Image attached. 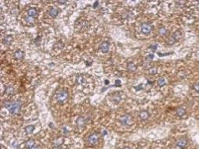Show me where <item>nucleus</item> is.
<instances>
[{"mask_svg": "<svg viewBox=\"0 0 199 149\" xmlns=\"http://www.w3.org/2000/svg\"><path fill=\"white\" fill-rule=\"evenodd\" d=\"M105 84H108V81H105Z\"/></svg>", "mask_w": 199, "mask_h": 149, "instance_id": "obj_32", "label": "nucleus"}, {"mask_svg": "<svg viewBox=\"0 0 199 149\" xmlns=\"http://www.w3.org/2000/svg\"><path fill=\"white\" fill-rule=\"evenodd\" d=\"M99 139H100V134L98 133L95 132V133H92L91 135L89 137L88 142L91 145H96L97 143H98Z\"/></svg>", "mask_w": 199, "mask_h": 149, "instance_id": "obj_4", "label": "nucleus"}, {"mask_svg": "<svg viewBox=\"0 0 199 149\" xmlns=\"http://www.w3.org/2000/svg\"><path fill=\"white\" fill-rule=\"evenodd\" d=\"M24 57V52L21 50H17L14 53V58L16 60H21Z\"/></svg>", "mask_w": 199, "mask_h": 149, "instance_id": "obj_10", "label": "nucleus"}, {"mask_svg": "<svg viewBox=\"0 0 199 149\" xmlns=\"http://www.w3.org/2000/svg\"><path fill=\"white\" fill-rule=\"evenodd\" d=\"M6 92L8 94H13V88L12 86H8L6 89Z\"/></svg>", "mask_w": 199, "mask_h": 149, "instance_id": "obj_22", "label": "nucleus"}, {"mask_svg": "<svg viewBox=\"0 0 199 149\" xmlns=\"http://www.w3.org/2000/svg\"><path fill=\"white\" fill-rule=\"evenodd\" d=\"M193 88L196 90L198 94H199V83H195L194 85H193Z\"/></svg>", "mask_w": 199, "mask_h": 149, "instance_id": "obj_24", "label": "nucleus"}, {"mask_svg": "<svg viewBox=\"0 0 199 149\" xmlns=\"http://www.w3.org/2000/svg\"><path fill=\"white\" fill-rule=\"evenodd\" d=\"M97 4H98V2H96V3H95V4H94L95 6H93V7H94V8H95V7H96V6H97Z\"/></svg>", "mask_w": 199, "mask_h": 149, "instance_id": "obj_30", "label": "nucleus"}, {"mask_svg": "<svg viewBox=\"0 0 199 149\" xmlns=\"http://www.w3.org/2000/svg\"><path fill=\"white\" fill-rule=\"evenodd\" d=\"M139 116H140V118L142 120H147L150 117V114L147 111H142L140 112V114H139Z\"/></svg>", "mask_w": 199, "mask_h": 149, "instance_id": "obj_12", "label": "nucleus"}, {"mask_svg": "<svg viewBox=\"0 0 199 149\" xmlns=\"http://www.w3.org/2000/svg\"><path fill=\"white\" fill-rule=\"evenodd\" d=\"M120 122H121V124L124 126H129L133 124V117L131 116L129 114H126V115H122L121 117H120V119H119Z\"/></svg>", "mask_w": 199, "mask_h": 149, "instance_id": "obj_3", "label": "nucleus"}, {"mask_svg": "<svg viewBox=\"0 0 199 149\" xmlns=\"http://www.w3.org/2000/svg\"><path fill=\"white\" fill-rule=\"evenodd\" d=\"M35 145V141L33 139H29L27 141H26V143H25V147L27 148L28 149H31Z\"/></svg>", "mask_w": 199, "mask_h": 149, "instance_id": "obj_13", "label": "nucleus"}, {"mask_svg": "<svg viewBox=\"0 0 199 149\" xmlns=\"http://www.w3.org/2000/svg\"><path fill=\"white\" fill-rule=\"evenodd\" d=\"M127 69H128L129 72H134V71L136 70V66L135 65L133 62H129L128 64H127Z\"/></svg>", "mask_w": 199, "mask_h": 149, "instance_id": "obj_18", "label": "nucleus"}, {"mask_svg": "<svg viewBox=\"0 0 199 149\" xmlns=\"http://www.w3.org/2000/svg\"><path fill=\"white\" fill-rule=\"evenodd\" d=\"M76 124H77V126L78 129H82L84 128V126H85V119L83 117H79L78 118Z\"/></svg>", "mask_w": 199, "mask_h": 149, "instance_id": "obj_9", "label": "nucleus"}, {"mask_svg": "<svg viewBox=\"0 0 199 149\" xmlns=\"http://www.w3.org/2000/svg\"><path fill=\"white\" fill-rule=\"evenodd\" d=\"M181 37H182L181 32H180V31H176V32L173 33V35H172L170 37V39H168V43H169L170 45L173 44L174 43L176 42V41H178V40H179L180 39H181Z\"/></svg>", "mask_w": 199, "mask_h": 149, "instance_id": "obj_5", "label": "nucleus"}, {"mask_svg": "<svg viewBox=\"0 0 199 149\" xmlns=\"http://www.w3.org/2000/svg\"><path fill=\"white\" fill-rule=\"evenodd\" d=\"M185 114H186V110L184 108H183V107H178V108L176 109V115H177L178 116L182 117Z\"/></svg>", "mask_w": 199, "mask_h": 149, "instance_id": "obj_15", "label": "nucleus"}, {"mask_svg": "<svg viewBox=\"0 0 199 149\" xmlns=\"http://www.w3.org/2000/svg\"><path fill=\"white\" fill-rule=\"evenodd\" d=\"M24 130H25V133L27 134H31L33 133L34 130H35V126L32 125H29L28 126H26Z\"/></svg>", "mask_w": 199, "mask_h": 149, "instance_id": "obj_16", "label": "nucleus"}, {"mask_svg": "<svg viewBox=\"0 0 199 149\" xmlns=\"http://www.w3.org/2000/svg\"><path fill=\"white\" fill-rule=\"evenodd\" d=\"M13 41V37L12 35H7L3 39V43L5 45H10Z\"/></svg>", "mask_w": 199, "mask_h": 149, "instance_id": "obj_14", "label": "nucleus"}, {"mask_svg": "<svg viewBox=\"0 0 199 149\" xmlns=\"http://www.w3.org/2000/svg\"><path fill=\"white\" fill-rule=\"evenodd\" d=\"M122 149H130V148H128V147H125V148H122Z\"/></svg>", "mask_w": 199, "mask_h": 149, "instance_id": "obj_31", "label": "nucleus"}, {"mask_svg": "<svg viewBox=\"0 0 199 149\" xmlns=\"http://www.w3.org/2000/svg\"><path fill=\"white\" fill-rule=\"evenodd\" d=\"M49 13H50V16L52 17V18L56 17L59 13V10L56 7H52V8L49 11Z\"/></svg>", "mask_w": 199, "mask_h": 149, "instance_id": "obj_11", "label": "nucleus"}, {"mask_svg": "<svg viewBox=\"0 0 199 149\" xmlns=\"http://www.w3.org/2000/svg\"><path fill=\"white\" fill-rule=\"evenodd\" d=\"M158 32H159V34L161 35H165L167 33V30H166V28L162 27V28H159V31Z\"/></svg>", "mask_w": 199, "mask_h": 149, "instance_id": "obj_20", "label": "nucleus"}, {"mask_svg": "<svg viewBox=\"0 0 199 149\" xmlns=\"http://www.w3.org/2000/svg\"><path fill=\"white\" fill-rule=\"evenodd\" d=\"M157 84H158L159 86H164V85L166 84V79H165L164 78H162V77L159 78V79H157Z\"/></svg>", "mask_w": 199, "mask_h": 149, "instance_id": "obj_19", "label": "nucleus"}, {"mask_svg": "<svg viewBox=\"0 0 199 149\" xmlns=\"http://www.w3.org/2000/svg\"><path fill=\"white\" fill-rule=\"evenodd\" d=\"M141 32L145 35H149L152 31V26L148 23H144L141 24Z\"/></svg>", "mask_w": 199, "mask_h": 149, "instance_id": "obj_6", "label": "nucleus"}, {"mask_svg": "<svg viewBox=\"0 0 199 149\" xmlns=\"http://www.w3.org/2000/svg\"><path fill=\"white\" fill-rule=\"evenodd\" d=\"M118 84H121V82H120V80H116V82H115V85H117Z\"/></svg>", "mask_w": 199, "mask_h": 149, "instance_id": "obj_27", "label": "nucleus"}, {"mask_svg": "<svg viewBox=\"0 0 199 149\" xmlns=\"http://www.w3.org/2000/svg\"><path fill=\"white\" fill-rule=\"evenodd\" d=\"M58 2L59 3H62V4H63V3H66V1H59Z\"/></svg>", "mask_w": 199, "mask_h": 149, "instance_id": "obj_29", "label": "nucleus"}, {"mask_svg": "<svg viewBox=\"0 0 199 149\" xmlns=\"http://www.w3.org/2000/svg\"><path fill=\"white\" fill-rule=\"evenodd\" d=\"M5 107L8 108L11 114H17L21 111V103L20 101H14L13 103L7 102L5 104Z\"/></svg>", "mask_w": 199, "mask_h": 149, "instance_id": "obj_1", "label": "nucleus"}, {"mask_svg": "<svg viewBox=\"0 0 199 149\" xmlns=\"http://www.w3.org/2000/svg\"><path fill=\"white\" fill-rule=\"evenodd\" d=\"M109 47H110V44L108 42H103L100 44V46L101 52L104 53H107L108 50H109Z\"/></svg>", "mask_w": 199, "mask_h": 149, "instance_id": "obj_8", "label": "nucleus"}, {"mask_svg": "<svg viewBox=\"0 0 199 149\" xmlns=\"http://www.w3.org/2000/svg\"><path fill=\"white\" fill-rule=\"evenodd\" d=\"M187 144H188V140L185 137H183V138H180L177 142H176V145L180 148H185L187 147Z\"/></svg>", "mask_w": 199, "mask_h": 149, "instance_id": "obj_7", "label": "nucleus"}, {"mask_svg": "<svg viewBox=\"0 0 199 149\" xmlns=\"http://www.w3.org/2000/svg\"><path fill=\"white\" fill-rule=\"evenodd\" d=\"M149 48H153L152 50H155V49L157 48V45H155V46H151Z\"/></svg>", "mask_w": 199, "mask_h": 149, "instance_id": "obj_26", "label": "nucleus"}, {"mask_svg": "<svg viewBox=\"0 0 199 149\" xmlns=\"http://www.w3.org/2000/svg\"><path fill=\"white\" fill-rule=\"evenodd\" d=\"M156 72H157V69L155 68H153L150 70V74H156Z\"/></svg>", "mask_w": 199, "mask_h": 149, "instance_id": "obj_25", "label": "nucleus"}, {"mask_svg": "<svg viewBox=\"0 0 199 149\" xmlns=\"http://www.w3.org/2000/svg\"><path fill=\"white\" fill-rule=\"evenodd\" d=\"M28 15L29 17H35L36 15H37V10L35 9V8L29 9L28 11Z\"/></svg>", "mask_w": 199, "mask_h": 149, "instance_id": "obj_17", "label": "nucleus"}, {"mask_svg": "<svg viewBox=\"0 0 199 149\" xmlns=\"http://www.w3.org/2000/svg\"><path fill=\"white\" fill-rule=\"evenodd\" d=\"M25 20H26V21H27L28 24H33L34 22H35V18L31 17H29V16H28L27 17H26Z\"/></svg>", "mask_w": 199, "mask_h": 149, "instance_id": "obj_21", "label": "nucleus"}, {"mask_svg": "<svg viewBox=\"0 0 199 149\" xmlns=\"http://www.w3.org/2000/svg\"><path fill=\"white\" fill-rule=\"evenodd\" d=\"M67 97H68V92L65 89H61L56 94V100L59 103H63L66 101Z\"/></svg>", "mask_w": 199, "mask_h": 149, "instance_id": "obj_2", "label": "nucleus"}, {"mask_svg": "<svg viewBox=\"0 0 199 149\" xmlns=\"http://www.w3.org/2000/svg\"><path fill=\"white\" fill-rule=\"evenodd\" d=\"M83 81H84V79H83V76L82 75H78L77 77V83L78 84H82L83 83Z\"/></svg>", "mask_w": 199, "mask_h": 149, "instance_id": "obj_23", "label": "nucleus"}, {"mask_svg": "<svg viewBox=\"0 0 199 149\" xmlns=\"http://www.w3.org/2000/svg\"><path fill=\"white\" fill-rule=\"evenodd\" d=\"M31 149H39V147L38 146H36V145H35V146H34L32 148H31Z\"/></svg>", "mask_w": 199, "mask_h": 149, "instance_id": "obj_28", "label": "nucleus"}]
</instances>
